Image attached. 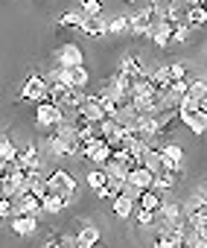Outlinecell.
I'll return each instance as SVG.
<instances>
[{
  "mask_svg": "<svg viewBox=\"0 0 207 248\" xmlns=\"http://www.w3.org/2000/svg\"><path fill=\"white\" fill-rule=\"evenodd\" d=\"M47 93H50V79L41 76V73H32V76L24 79L18 99H21V102H35V105H38V102L47 99Z\"/></svg>",
  "mask_w": 207,
  "mask_h": 248,
  "instance_id": "6da1fadb",
  "label": "cell"
},
{
  "mask_svg": "<svg viewBox=\"0 0 207 248\" xmlns=\"http://www.w3.org/2000/svg\"><path fill=\"white\" fill-rule=\"evenodd\" d=\"M47 181H50V193H56V196H61V199H67V202H73V196H76V178L67 172V170H53L50 175H47Z\"/></svg>",
  "mask_w": 207,
  "mask_h": 248,
  "instance_id": "7a4b0ae2",
  "label": "cell"
},
{
  "mask_svg": "<svg viewBox=\"0 0 207 248\" xmlns=\"http://www.w3.org/2000/svg\"><path fill=\"white\" fill-rule=\"evenodd\" d=\"M178 123H184V126H187L192 135H204V123H207V117L198 111L195 102L184 99V105L178 108Z\"/></svg>",
  "mask_w": 207,
  "mask_h": 248,
  "instance_id": "3957f363",
  "label": "cell"
},
{
  "mask_svg": "<svg viewBox=\"0 0 207 248\" xmlns=\"http://www.w3.org/2000/svg\"><path fill=\"white\" fill-rule=\"evenodd\" d=\"M61 120H64L61 105H56V102H50V99H44V102L35 105V123H38L41 129H56Z\"/></svg>",
  "mask_w": 207,
  "mask_h": 248,
  "instance_id": "277c9868",
  "label": "cell"
},
{
  "mask_svg": "<svg viewBox=\"0 0 207 248\" xmlns=\"http://www.w3.org/2000/svg\"><path fill=\"white\" fill-rule=\"evenodd\" d=\"M79 64H85V53H82L79 44L67 41L56 50V67H79Z\"/></svg>",
  "mask_w": 207,
  "mask_h": 248,
  "instance_id": "5b68a950",
  "label": "cell"
},
{
  "mask_svg": "<svg viewBox=\"0 0 207 248\" xmlns=\"http://www.w3.org/2000/svg\"><path fill=\"white\" fill-rule=\"evenodd\" d=\"M15 161H18L21 172H27V175L41 172V152H38V146H27V149H21Z\"/></svg>",
  "mask_w": 207,
  "mask_h": 248,
  "instance_id": "8992f818",
  "label": "cell"
},
{
  "mask_svg": "<svg viewBox=\"0 0 207 248\" xmlns=\"http://www.w3.org/2000/svg\"><path fill=\"white\" fill-rule=\"evenodd\" d=\"M41 210H44V199H41L38 193H32V190L15 199V216H21V213H32V216H38Z\"/></svg>",
  "mask_w": 207,
  "mask_h": 248,
  "instance_id": "52a82bcc",
  "label": "cell"
},
{
  "mask_svg": "<svg viewBox=\"0 0 207 248\" xmlns=\"http://www.w3.org/2000/svg\"><path fill=\"white\" fill-rule=\"evenodd\" d=\"M79 114H82V117H88L90 123H102V120H105V108H102V96H99V93H88V99L82 102Z\"/></svg>",
  "mask_w": 207,
  "mask_h": 248,
  "instance_id": "ba28073f",
  "label": "cell"
},
{
  "mask_svg": "<svg viewBox=\"0 0 207 248\" xmlns=\"http://www.w3.org/2000/svg\"><path fill=\"white\" fill-rule=\"evenodd\" d=\"M79 32H85L88 38H102V35L108 32V21L102 18V15H85V21H82Z\"/></svg>",
  "mask_w": 207,
  "mask_h": 248,
  "instance_id": "9c48e42d",
  "label": "cell"
},
{
  "mask_svg": "<svg viewBox=\"0 0 207 248\" xmlns=\"http://www.w3.org/2000/svg\"><path fill=\"white\" fill-rule=\"evenodd\" d=\"M172 27L175 24H169V21H155V27H152V35H149V41L158 47V50H163V47H169L172 44Z\"/></svg>",
  "mask_w": 207,
  "mask_h": 248,
  "instance_id": "30bf717a",
  "label": "cell"
},
{
  "mask_svg": "<svg viewBox=\"0 0 207 248\" xmlns=\"http://www.w3.org/2000/svg\"><path fill=\"white\" fill-rule=\"evenodd\" d=\"M9 228H12V233H18V236H32V233L38 231V219H35L32 213H21V216H12V219H9Z\"/></svg>",
  "mask_w": 207,
  "mask_h": 248,
  "instance_id": "8fae6325",
  "label": "cell"
},
{
  "mask_svg": "<svg viewBox=\"0 0 207 248\" xmlns=\"http://www.w3.org/2000/svg\"><path fill=\"white\" fill-rule=\"evenodd\" d=\"M175 222H184V207L178 202H163L161 210H158V222L155 225H175Z\"/></svg>",
  "mask_w": 207,
  "mask_h": 248,
  "instance_id": "7c38bea8",
  "label": "cell"
},
{
  "mask_svg": "<svg viewBox=\"0 0 207 248\" xmlns=\"http://www.w3.org/2000/svg\"><path fill=\"white\" fill-rule=\"evenodd\" d=\"M129 184H134V187H140V190H152L155 187V172L149 170V167H143V164H137L132 172H129V178H126Z\"/></svg>",
  "mask_w": 207,
  "mask_h": 248,
  "instance_id": "4fadbf2b",
  "label": "cell"
},
{
  "mask_svg": "<svg viewBox=\"0 0 207 248\" xmlns=\"http://www.w3.org/2000/svg\"><path fill=\"white\" fill-rule=\"evenodd\" d=\"M76 239H79L82 248H93V245H99V228L93 222H82L76 228Z\"/></svg>",
  "mask_w": 207,
  "mask_h": 248,
  "instance_id": "5bb4252c",
  "label": "cell"
},
{
  "mask_svg": "<svg viewBox=\"0 0 207 248\" xmlns=\"http://www.w3.org/2000/svg\"><path fill=\"white\" fill-rule=\"evenodd\" d=\"M181 175H184V167H181V170H169V167H163V170L155 175V190H172V187L181 181Z\"/></svg>",
  "mask_w": 207,
  "mask_h": 248,
  "instance_id": "9a60e30c",
  "label": "cell"
},
{
  "mask_svg": "<svg viewBox=\"0 0 207 248\" xmlns=\"http://www.w3.org/2000/svg\"><path fill=\"white\" fill-rule=\"evenodd\" d=\"M161 152H163V167H169V170L184 167V149L178 143H166V146H161Z\"/></svg>",
  "mask_w": 207,
  "mask_h": 248,
  "instance_id": "2e32d148",
  "label": "cell"
},
{
  "mask_svg": "<svg viewBox=\"0 0 207 248\" xmlns=\"http://www.w3.org/2000/svg\"><path fill=\"white\" fill-rule=\"evenodd\" d=\"M85 99H88V93H85L82 88H70L67 96H64V102H61V111H64V114H76Z\"/></svg>",
  "mask_w": 207,
  "mask_h": 248,
  "instance_id": "e0dca14e",
  "label": "cell"
},
{
  "mask_svg": "<svg viewBox=\"0 0 207 248\" xmlns=\"http://www.w3.org/2000/svg\"><path fill=\"white\" fill-rule=\"evenodd\" d=\"M140 164H143V167H149V170L158 175V172L163 170V152H161L158 146H149V149L140 155Z\"/></svg>",
  "mask_w": 207,
  "mask_h": 248,
  "instance_id": "ac0fdd59",
  "label": "cell"
},
{
  "mask_svg": "<svg viewBox=\"0 0 207 248\" xmlns=\"http://www.w3.org/2000/svg\"><path fill=\"white\" fill-rule=\"evenodd\" d=\"M134 204H137V199H132L126 190L114 199V216H120V219H129L132 213H134Z\"/></svg>",
  "mask_w": 207,
  "mask_h": 248,
  "instance_id": "d6986e66",
  "label": "cell"
},
{
  "mask_svg": "<svg viewBox=\"0 0 207 248\" xmlns=\"http://www.w3.org/2000/svg\"><path fill=\"white\" fill-rule=\"evenodd\" d=\"M187 24H190V30H201V27H207V9L198 3V6H187V18H184Z\"/></svg>",
  "mask_w": 207,
  "mask_h": 248,
  "instance_id": "ffe728a7",
  "label": "cell"
},
{
  "mask_svg": "<svg viewBox=\"0 0 207 248\" xmlns=\"http://www.w3.org/2000/svg\"><path fill=\"white\" fill-rule=\"evenodd\" d=\"M123 190H126V178H108V181H105V187L96 190V196H99V199H111V202H114Z\"/></svg>",
  "mask_w": 207,
  "mask_h": 248,
  "instance_id": "44dd1931",
  "label": "cell"
},
{
  "mask_svg": "<svg viewBox=\"0 0 207 248\" xmlns=\"http://www.w3.org/2000/svg\"><path fill=\"white\" fill-rule=\"evenodd\" d=\"M152 85H155V91H166V88L172 85L169 64H161V67H155V70H152Z\"/></svg>",
  "mask_w": 207,
  "mask_h": 248,
  "instance_id": "7402d4cb",
  "label": "cell"
},
{
  "mask_svg": "<svg viewBox=\"0 0 207 248\" xmlns=\"http://www.w3.org/2000/svg\"><path fill=\"white\" fill-rule=\"evenodd\" d=\"M137 204H140V207H146V210H155V213H158V210H161V204H163L161 190H155V187H152V190H143V196L137 199Z\"/></svg>",
  "mask_w": 207,
  "mask_h": 248,
  "instance_id": "603a6c76",
  "label": "cell"
},
{
  "mask_svg": "<svg viewBox=\"0 0 207 248\" xmlns=\"http://www.w3.org/2000/svg\"><path fill=\"white\" fill-rule=\"evenodd\" d=\"M120 73H126L129 79H134V76L146 73V67L140 64V59H137V56H126V59L120 62Z\"/></svg>",
  "mask_w": 207,
  "mask_h": 248,
  "instance_id": "cb8c5ba5",
  "label": "cell"
},
{
  "mask_svg": "<svg viewBox=\"0 0 207 248\" xmlns=\"http://www.w3.org/2000/svg\"><path fill=\"white\" fill-rule=\"evenodd\" d=\"M204 96H207V79H190V91H187V99L198 105Z\"/></svg>",
  "mask_w": 207,
  "mask_h": 248,
  "instance_id": "d4e9b609",
  "label": "cell"
},
{
  "mask_svg": "<svg viewBox=\"0 0 207 248\" xmlns=\"http://www.w3.org/2000/svg\"><path fill=\"white\" fill-rule=\"evenodd\" d=\"M96 132L105 138V140H111L114 135H120V123H117V117H105L102 123H96Z\"/></svg>",
  "mask_w": 207,
  "mask_h": 248,
  "instance_id": "484cf974",
  "label": "cell"
},
{
  "mask_svg": "<svg viewBox=\"0 0 207 248\" xmlns=\"http://www.w3.org/2000/svg\"><path fill=\"white\" fill-rule=\"evenodd\" d=\"M67 91H70V85H64V82H59V79H50V93H47V99L56 102V105H61L64 96H67Z\"/></svg>",
  "mask_w": 207,
  "mask_h": 248,
  "instance_id": "4316f807",
  "label": "cell"
},
{
  "mask_svg": "<svg viewBox=\"0 0 207 248\" xmlns=\"http://www.w3.org/2000/svg\"><path fill=\"white\" fill-rule=\"evenodd\" d=\"M108 32L111 35H123V32H132V18L129 15H117L108 21Z\"/></svg>",
  "mask_w": 207,
  "mask_h": 248,
  "instance_id": "83f0119b",
  "label": "cell"
},
{
  "mask_svg": "<svg viewBox=\"0 0 207 248\" xmlns=\"http://www.w3.org/2000/svg\"><path fill=\"white\" fill-rule=\"evenodd\" d=\"M67 204H70V202L61 199V196H56V193H47V196H44V213H61Z\"/></svg>",
  "mask_w": 207,
  "mask_h": 248,
  "instance_id": "f1b7e54d",
  "label": "cell"
},
{
  "mask_svg": "<svg viewBox=\"0 0 207 248\" xmlns=\"http://www.w3.org/2000/svg\"><path fill=\"white\" fill-rule=\"evenodd\" d=\"M102 170L108 172V178H129V172H132V170H129L123 161H117V158H111V161H108L105 167H102Z\"/></svg>",
  "mask_w": 207,
  "mask_h": 248,
  "instance_id": "f546056e",
  "label": "cell"
},
{
  "mask_svg": "<svg viewBox=\"0 0 207 248\" xmlns=\"http://www.w3.org/2000/svg\"><path fill=\"white\" fill-rule=\"evenodd\" d=\"M18 152H21V149L12 143V138H9V135H0V158L15 161V158H18Z\"/></svg>",
  "mask_w": 207,
  "mask_h": 248,
  "instance_id": "4dcf8cb0",
  "label": "cell"
},
{
  "mask_svg": "<svg viewBox=\"0 0 207 248\" xmlns=\"http://www.w3.org/2000/svg\"><path fill=\"white\" fill-rule=\"evenodd\" d=\"M105 181H108V172L105 170H102V167H96L93 172H88V187L96 193V190H102V187H105Z\"/></svg>",
  "mask_w": 207,
  "mask_h": 248,
  "instance_id": "1f68e13d",
  "label": "cell"
},
{
  "mask_svg": "<svg viewBox=\"0 0 207 248\" xmlns=\"http://www.w3.org/2000/svg\"><path fill=\"white\" fill-rule=\"evenodd\" d=\"M82 21H85V15H82V12H64L56 24H59V27H67V30H79V27H82Z\"/></svg>",
  "mask_w": 207,
  "mask_h": 248,
  "instance_id": "d6a6232c",
  "label": "cell"
},
{
  "mask_svg": "<svg viewBox=\"0 0 207 248\" xmlns=\"http://www.w3.org/2000/svg\"><path fill=\"white\" fill-rule=\"evenodd\" d=\"M70 79H73V88H85L90 82V73L85 70V64H79V67H70Z\"/></svg>",
  "mask_w": 207,
  "mask_h": 248,
  "instance_id": "836d02e7",
  "label": "cell"
},
{
  "mask_svg": "<svg viewBox=\"0 0 207 248\" xmlns=\"http://www.w3.org/2000/svg\"><path fill=\"white\" fill-rule=\"evenodd\" d=\"M187 35H190V24H187V21H181V24L172 27V44H184Z\"/></svg>",
  "mask_w": 207,
  "mask_h": 248,
  "instance_id": "e575fe53",
  "label": "cell"
},
{
  "mask_svg": "<svg viewBox=\"0 0 207 248\" xmlns=\"http://www.w3.org/2000/svg\"><path fill=\"white\" fill-rule=\"evenodd\" d=\"M137 222H140V228H146V225L152 228V225L158 222V213H155V210H146V207H140V210H137Z\"/></svg>",
  "mask_w": 207,
  "mask_h": 248,
  "instance_id": "d590c367",
  "label": "cell"
},
{
  "mask_svg": "<svg viewBox=\"0 0 207 248\" xmlns=\"http://www.w3.org/2000/svg\"><path fill=\"white\" fill-rule=\"evenodd\" d=\"M79 12L82 15H102V3H99V0H82Z\"/></svg>",
  "mask_w": 207,
  "mask_h": 248,
  "instance_id": "8d00e7d4",
  "label": "cell"
},
{
  "mask_svg": "<svg viewBox=\"0 0 207 248\" xmlns=\"http://www.w3.org/2000/svg\"><path fill=\"white\" fill-rule=\"evenodd\" d=\"M0 216H3V219H12V216H15V199H12V196H3V199H0Z\"/></svg>",
  "mask_w": 207,
  "mask_h": 248,
  "instance_id": "74e56055",
  "label": "cell"
},
{
  "mask_svg": "<svg viewBox=\"0 0 207 248\" xmlns=\"http://www.w3.org/2000/svg\"><path fill=\"white\" fill-rule=\"evenodd\" d=\"M169 73H172V79H187V64L184 62H172L169 64Z\"/></svg>",
  "mask_w": 207,
  "mask_h": 248,
  "instance_id": "f35d334b",
  "label": "cell"
},
{
  "mask_svg": "<svg viewBox=\"0 0 207 248\" xmlns=\"http://www.w3.org/2000/svg\"><path fill=\"white\" fill-rule=\"evenodd\" d=\"M155 248H178V245L172 242V236H166V233H158V236H155Z\"/></svg>",
  "mask_w": 207,
  "mask_h": 248,
  "instance_id": "ab89813d",
  "label": "cell"
},
{
  "mask_svg": "<svg viewBox=\"0 0 207 248\" xmlns=\"http://www.w3.org/2000/svg\"><path fill=\"white\" fill-rule=\"evenodd\" d=\"M44 248H67V245L61 242V236H50V239L44 242Z\"/></svg>",
  "mask_w": 207,
  "mask_h": 248,
  "instance_id": "60d3db41",
  "label": "cell"
},
{
  "mask_svg": "<svg viewBox=\"0 0 207 248\" xmlns=\"http://www.w3.org/2000/svg\"><path fill=\"white\" fill-rule=\"evenodd\" d=\"M198 111H201V114H204V117H207V96H204V99H201V102H198Z\"/></svg>",
  "mask_w": 207,
  "mask_h": 248,
  "instance_id": "b9f144b4",
  "label": "cell"
},
{
  "mask_svg": "<svg viewBox=\"0 0 207 248\" xmlns=\"http://www.w3.org/2000/svg\"><path fill=\"white\" fill-rule=\"evenodd\" d=\"M126 3H143V0H126Z\"/></svg>",
  "mask_w": 207,
  "mask_h": 248,
  "instance_id": "7bdbcfd3",
  "label": "cell"
},
{
  "mask_svg": "<svg viewBox=\"0 0 207 248\" xmlns=\"http://www.w3.org/2000/svg\"><path fill=\"white\" fill-rule=\"evenodd\" d=\"M204 135H207V123H204Z\"/></svg>",
  "mask_w": 207,
  "mask_h": 248,
  "instance_id": "ee69618b",
  "label": "cell"
},
{
  "mask_svg": "<svg viewBox=\"0 0 207 248\" xmlns=\"http://www.w3.org/2000/svg\"><path fill=\"white\" fill-rule=\"evenodd\" d=\"M93 248H102V245H93Z\"/></svg>",
  "mask_w": 207,
  "mask_h": 248,
  "instance_id": "f6af8a7d",
  "label": "cell"
},
{
  "mask_svg": "<svg viewBox=\"0 0 207 248\" xmlns=\"http://www.w3.org/2000/svg\"><path fill=\"white\" fill-rule=\"evenodd\" d=\"M0 222H3V216H0Z\"/></svg>",
  "mask_w": 207,
  "mask_h": 248,
  "instance_id": "bcb514c9",
  "label": "cell"
},
{
  "mask_svg": "<svg viewBox=\"0 0 207 248\" xmlns=\"http://www.w3.org/2000/svg\"><path fill=\"white\" fill-rule=\"evenodd\" d=\"M76 248H82V245H76Z\"/></svg>",
  "mask_w": 207,
  "mask_h": 248,
  "instance_id": "7dc6e473",
  "label": "cell"
}]
</instances>
